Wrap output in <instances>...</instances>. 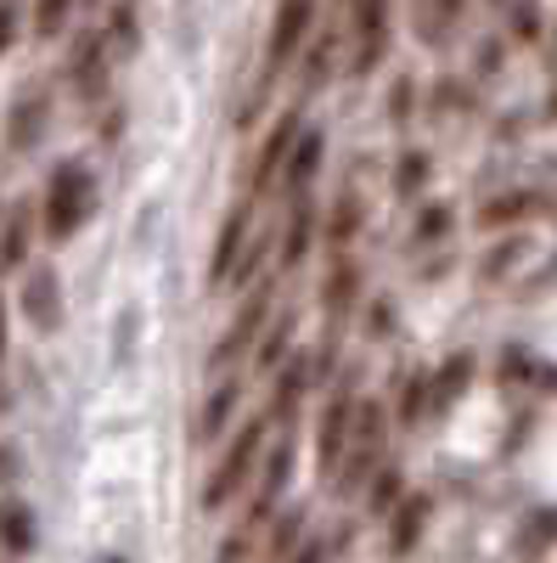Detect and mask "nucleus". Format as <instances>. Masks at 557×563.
Returning a JSON list of instances; mask_svg holds the SVG:
<instances>
[{
    "label": "nucleus",
    "mask_w": 557,
    "mask_h": 563,
    "mask_svg": "<svg viewBox=\"0 0 557 563\" xmlns=\"http://www.w3.org/2000/svg\"><path fill=\"white\" fill-rule=\"evenodd\" d=\"M34 214H40V238L52 249L74 243L90 225V214H97V169L85 158H57L52 175H45V192H40Z\"/></svg>",
    "instance_id": "1"
},
{
    "label": "nucleus",
    "mask_w": 557,
    "mask_h": 563,
    "mask_svg": "<svg viewBox=\"0 0 557 563\" xmlns=\"http://www.w3.org/2000/svg\"><path fill=\"white\" fill-rule=\"evenodd\" d=\"M265 445H270V417H243L237 434L225 440L220 462L209 467V479H203V512H225L231 501H237L259 479Z\"/></svg>",
    "instance_id": "2"
},
{
    "label": "nucleus",
    "mask_w": 557,
    "mask_h": 563,
    "mask_svg": "<svg viewBox=\"0 0 557 563\" xmlns=\"http://www.w3.org/2000/svg\"><path fill=\"white\" fill-rule=\"evenodd\" d=\"M270 316H276V276H265L259 288H248V299L237 305V316H231L225 333L214 339V350H209V372H214V378H220L225 366H237V361L254 355V344L265 339Z\"/></svg>",
    "instance_id": "3"
},
{
    "label": "nucleus",
    "mask_w": 557,
    "mask_h": 563,
    "mask_svg": "<svg viewBox=\"0 0 557 563\" xmlns=\"http://www.w3.org/2000/svg\"><path fill=\"white\" fill-rule=\"evenodd\" d=\"M383 440H389V411H383V400H360V406H355V422H349V451H344V467H338V479H333V490H338V496H355L371 474H378V462H383Z\"/></svg>",
    "instance_id": "4"
},
{
    "label": "nucleus",
    "mask_w": 557,
    "mask_h": 563,
    "mask_svg": "<svg viewBox=\"0 0 557 563\" xmlns=\"http://www.w3.org/2000/svg\"><path fill=\"white\" fill-rule=\"evenodd\" d=\"M52 108H57V97H52V79L45 74H29L12 90V102H7V153L12 158L40 153V141L52 135Z\"/></svg>",
    "instance_id": "5"
},
{
    "label": "nucleus",
    "mask_w": 557,
    "mask_h": 563,
    "mask_svg": "<svg viewBox=\"0 0 557 563\" xmlns=\"http://www.w3.org/2000/svg\"><path fill=\"white\" fill-rule=\"evenodd\" d=\"M68 85L85 108H102L108 102V85H113V52L102 29H79L68 45Z\"/></svg>",
    "instance_id": "6"
},
{
    "label": "nucleus",
    "mask_w": 557,
    "mask_h": 563,
    "mask_svg": "<svg viewBox=\"0 0 557 563\" xmlns=\"http://www.w3.org/2000/svg\"><path fill=\"white\" fill-rule=\"evenodd\" d=\"M355 406H360V395H355V384H349V378H338V384H333V395L321 400V422H315V467H321L327 479H338V467H344Z\"/></svg>",
    "instance_id": "7"
},
{
    "label": "nucleus",
    "mask_w": 557,
    "mask_h": 563,
    "mask_svg": "<svg viewBox=\"0 0 557 563\" xmlns=\"http://www.w3.org/2000/svg\"><path fill=\"white\" fill-rule=\"evenodd\" d=\"M315 12H321V0H276V18L265 34V68L270 74L293 68V57L304 52V40L315 29Z\"/></svg>",
    "instance_id": "8"
},
{
    "label": "nucleus",
    "mask_w": 557,
    "mask_h": 563,
    "mask_svg": "<svg viewBox=\"0 0 557 563\" xmlns=\"http://www.w3.org/2000/svg\"><path fill=\"white\" fill-rule=\"evenodd\" d=\"M349 29H355V52H349V74H371L389 52V0H349Z\"/></svg>",
    "instance_id": "9"
},
{
    "label": "nucleus",
    "mask_w": 557,
    "mask_h": 563,
    "mask_svg": "<svg viewBox=\"0 0 557 563\" xmlns=\"http://www.w3.org/2000/svg\"><path fill=\"white\" fill-rule=\"evenodd\" d=\"M23 316L34 333H57L63 327V276L57 265H29L23 271Z\"/></svg>",
    "instance_id": "10"
},
{
    "label": "nucleus",
    "mask_w": 557,
    "mask_h": 563,
    "mask_svg": "<svg viewBox=\"0 0 557 563\" xmlns=\"http://www.w3.org/2000/svg\"><path fill=\"white\" fill-rule=\"evenodd\" d=\"M299 130H304V113H299V108H288L282 119L265 130L259 158H254V192H270V180L282 175V164H288V153H293V141H299Z\"/></svg>",
    "instance_id": "11"
},
{
    "label": "nucleus",
    "mask_w": 557,
    "mask_h": 563,
    "mask_svg": "<svg viewBox=\"0 0 557 563\" xmlns=\"http://www.w3.org/2000/svg\"><path fill=\"white\" fill-rule=\"evenodd\" d=\"M237 411H243V378H220V384L203 395V411H198L192 440H198V445L225 440V434H231V422H237Z\"/></svg>",
    "instance_id": "12"
},
{
    "label": "nucleus",
    "mask_w": 557,
    "mask_h": 563,
    "mask_svg": "<svg viewBox=\"0 0 557 563\" xmlns=\"http://www.w3.org/2000/svg\"><path fill=\"white\" fill-rule=\"evenodd\" d=\"M321 158H327V130H310V124H304L299 141H293V153H288V164H282V175H276L293 203L310 192V180L321 175Z\"/></svg>",
    "instance_id": "13"
},
{
    "label": "nucleus",
    "mask_w": 557,
    "mask_h": 563,
    "mask_svg": "<svg viewBox=\"0 0 557 563\" xmlns=\"http://www.w3.org/2000/svg\"><path fill=\"white\" fill-rule=\"evenodd\" d=\"M34 231H40V214H34L29 198H18L7 214H0V271H23V265H29Z\"/></svg>",
    "instance_id": "14"
},
{
    "label": "nucleus",
    "mask_w": 557,
    "mask_h": 563,
    "mask_svg": "<svg viewBox=\"0 0 557 563\" xmlns=\"http://www.w3.org/2000/svg\"><path fill=\"white\" fill-rule=\"evenodd\" d=\"M243 249H248V209H231L220 220V231H214V254H209V282H214V288H225V282H231Z\"/></svg>",
    "instance_id": "15"
},
{
    "label": "nucleus",
    "mask_w": 557,
    "mask_h": 563,
    "mask_svg": "<svg viewBox=\"0 0 557 563\" xmlns=\"http://www.w3.org/2000/svg\"><path fill=\"white\" fill-rule=\"evenodd\" d=\"M310 355H288L282 366H276V389H270V422H293L299 417V400H304V389L315 384L310 378Z\"/></svg>",
    "instance_id": "16"
},
{
    "label": "nucleus",
    "mask_w": 557,
    "mask_h": 563,
    "mask_svg": "<svg viewBox=\"0 0 557 563\" xmlns=\"http://www.w3.org/2000/svg\"><path fill=\"white\" fill-rule=\"evenodd\" d=\"M428 512H434V501H428L423 490H416V496H400V507L389 512V552H394V558H405L416 541H423Z\"/></svg>",
    "instance_id": "17"
},
{
    "label": "nucleus",
    "mask_w": 557,
    "mask_h": 563,
    "mask_svg": "<svg viewBox=\"0 0 557 563\" xmlns=\"http://www.w3.org/2000/svg\"><path fill=\"white\" fill-rule=\"evenodd\" d=\"M411 18H416V23H411V29H416V40L439 52V45H450V40H456V29H461V0H416Z\"/></svg>",
    "instance_id": "18"
},
{
    "label": "nucleus",
    "mask_w": 557,
    "mask_h": 563,
    "mask_svg": "<svg viewBox=\"0 0 557 563\" xmlns=\"http://www.w3.org/2000/svg\"><path fill=\"white\" fill-rule=\"evenodd\" d=\"M34 541H40V530H34V507L18 501V496H0V552H7V558H29Z\"/></svg>",
    "instance_id": "19"
},
{
    "label": "nucleus",
    "mask_w": 557,
    "mask_h": 563,
    "mask_svg": "<svg viewBox=\"0 0 557 563\" xmlns=\"http://www.w3.org/2000/svg\"><path fill=\"white\" fill-rule=\"evenodd\" d=\"M355 299H360V265H355L349 254H338V260H333V271L321 276V310H327V316L338 321V316H349V310H355Z\"/></svg>",
    "instance_id": "20"
},
{
    "label": "nucleus",
    "mask_w": 557,
    "mask_h": 563,
    "mask_svg": "<svg viewBox=\"0 0 557 563\" xmlns=\"http://www.w3.org/2000/svg\"><path fill=\"white\" fill-rule=\"evenodd\" d=\"M315 225H321V214H315V203L310 198H299L293 209H288V225H282V271H299L304 265V254H310V243H315Z\"/></svg>",
    "instance_id": "21"
},
{
    "label": "nucleus",
    "mask_w": 557,
    "mask_h": 563,
    "mask_svg": "<svg viewBox=\"0 0 557 563\" xmlns=\"http://www.w3.org/2000/svg\"><path fill=\"white\" fill-rule=\"evenodd\" d=\"M293 310H282V316H270V327H265V339L254 344V372H265V378H270V372L276 366H282L288 355H293Z\"/></svg>",
    "instance_id": "22"
},
{
    "label": "nucleus",
    "mask_w": 557,
    "mask_h": 563,
    "mask_svg": "<svg viewBox=\"0 0 557 563\" xmlns=\"http://www.w3.org/2000/svg\"><path fill=\"white\" fill-rule=\"evenodd\" d=\"M102 40H108V52L119 45L124 57H130V52H142V23H135V0H113V12H108V29H102Z\"/></svg>",
    "instance_id": "23"
},
{
    "label": "nucleus",
    "mask_w": 557,
    "mask_h": 563,
    "mask_svg": "<svg viewBox=\"0 0 557 563\" xmlns=\"http://www.w3.org/2000/svg\"><path fill=\"white\" fill-rule=\"evenodd\" d=\"M74 23V0H34L29 7V34L34 40H63Z\"/></svg>",
    "instance_id": "24"
},
{
    "label": "nucleus",
    "mask_w": 557,
    "mask_h": 563,
    "mask_svg": "<svg viewBox=\"0 0 557 563\" xmlns=\"http://www.w3.org/2000/svg\"><path fill=\"white\" fill-rule=\"evenodd\" d=\"M468 378H474V355H450L434 378H428V395H434V406H450L461 389H468Z\"/></svg>",
    "instance_id": "25"
},
{
    "label": "nucleus",
    "mask_w": 557,
    "mask_h": 563,
    "mask_svg": "<svg viewBox=\"0 0 557 563\" xmlns=\"http://www.w3.org/2000/svg\"><path fill=\"white\" fill-rule=\"evenodd\" d=\"M299 536H304V507H282V519L270 530V547H265V563H288L299 552Z\"/></svg>",
    "instance_id": "26"
},
{
    "label": "nucleus",
    "mask_w": 557,
    "mask_h": 563,
    "mask_svg": "<svg viewBox=\"0 0 557 563\" xmlns=\"http://www.w3.org/2000/svg\"><path fill=\"white\" fill-rule=\"evenodd\" d=\"M400 474H394V467H378V474H371L366 479V512H371V519H389V512L400 507Z\"/></svg>",
    "instance_id": "27"
},
{
    "label": "nucleus",
    "mask_w": 557,
    "mask_h": 563,
    "mask_svg": "<svg viewBox=\"0 0 557 563\" xmlns=\"http://www.w3.org/2000/svg\"><path fill=\"white\" fill-rule=\"evenodd\" d=\"M428 175H434V164H428V153H400V164H394V192L400 198H416L428 186Z\"/></svg>",
    "instance_id": "28"
},
{
    "label": "nucleus",
    "mask_w": 557,
    "mask_h": 563,
    "mask_svg": "<svg viewBox=\"0 0 557 563\" xmlns=\"http://www.w3.org/2000/svg\"><path fill=\"white\" fill-rule=\"evenodd\" d=\"M423 406H434V395H428V372H405V384H400V422L411 429V422H423Z\"/></svg>",
    "instance_id": "29"
},
{
    "label": "nucleus",
    "mask_w": 557,
    "mask_h": 563,
    "mask_svg": "<svg viewBox=\"0 0 557 563\" xmlns=\"http://www.w3.org/2000/svg\"><path fill=\"white\" fill-rule=\"evenodd\" d=\"M355 231H360V203H355V192H344L338 209H333V220H327V243L344 254V249L355 243Z\"/></svg>",
    "instance_id": "30"
},
{
    "label": "nucleus",
    "mask_w": 557,
    "mask_h": 563,
    "mask_svg": "<svg viewBox=\"0 0 557 563\" xmlns=\"http://www.w3.org/2000/svg\"><path fill=\"white\" fill-rule=\"evenodd\" d=\"M530 209H535V198H530V192H506L501 203H484V214H479V220H484V225H506V220H524Z\"/></svg>",
    "instance_id": "31"
},
{
    "label": "nucleus",
    "mask_w": 557,
    "mask_h": 563,
    "mask_svg": "<svg viewBox=\"0 0 557 563\" xmlns=\"http://www.w3.org/2000/svg\"><path fill=\"white\" fill-rule=\"evenodd\" d=\"M23 18H29L23 0H0V57H7L12 45L23 40Z\"/></svg>",
    "instance_id": "32"
},
{
    "label": "nucleus",
    "mask_w": 557,
    "mask_h": 563,
    "mask_svg": "<svg viewBox=\"0 0 557 563\" xmlns=\"http://www.w3.org/2000/svg\"><path fill=\"white\" fill-rule=\"evenodd\" d=\"M513 34L519 40H541V7L535 0H513Z\"/></svg>",
    "instance_id": "33"
},
{
    "label": "nucleus",
    "mask_w": 557,
    "mask_h": 563,
    "mask_svg": "<svg viewBox=\"0 0 557 563\" xmlns=\"http://www.w3.org/2000/svg\"><path fill=\"white\" fill-rule=\"evenodd\" d=\"M416 113V79H394V97H389V119L405 124Z\"/></svg>",
    "instance_id": "34"
},
{
    "label": "nucleus",
    "mask_w": 557,
    "mask_h": 563,
    "mask_svg": "<svg viewBox=\"0 0 557 563\" xmlns=\"http://www.w3.org/2000/svg\"><path fill=\"white\" fill-rule=\"evenodd\" d=\"M445 231H450V209H445V203L423 209V220H416V238H423V243H439Z\"/></svg>",
    "instance_id": "35"
},
{
    "label": "nucleus",
    "mask_w": 557,
    "mask_h": 563,
    "mask_svg": "<svg viewBox=\"0 0 557 563\" xmlns=\"http://www.w3.org/2000/svg\"><path fill=\"white\" fill-rule=\"evenodd\" d=\"M248 552H254V530H237V536L220 541V558L214 563H248Z\"/></svg>",
    "instance_id": "36"
},
{
    "label": "nucleus",
    "mask_w": 557,
    "mask_h": 563,
    "mask_svg": "<svg viewBox=\"0 0 557 563\" xmlns=\"http://www.w3.org/2000/svg\"><path fill=\"white\" fill-rule=\"evenodd\" d=\"M288 563H327V541H315V536H310V541H299V552H293Z\"/></svg>",
    "instance_id": "37"
},
{
    "label": "nucleus",
    "mask_w": 557,
    "mask_h": 563,
    "mask_svg": "<svg viewBox=\"0 0 557 563\" xmlns=\"http://www.w3.org/2000/svg\"><path fill=\"white\" fill-rule=\"evenodd\" d=\"M18 462H23V456H18V445L0 440V485H12V479H18Z\"/></svg>",
    "instance_id": "38"
},
{
    "label": "nucleus",
    "mask_w": 557,
    "mask_h": 563,
    "mask_svg": "<svg viewBox=\"0 0 557 563\" xmlns=\"http://www.w3.org/2000/svg\"><path fill=\"white\" fill-rule=\"evenodd\" d=\"M7 344H12V316H7V294H0V361H7Z\"/></svg>",
    "instance_id": "39"
},
{
    "label": "nucleus",
    "mask_w": 557,
    "mask_h": 563,
    "mask_svg": "<svg viewBox=\"0 0 557 563\" xmlns=\"http://www.w3.org/2000/svg\"><path fill=\"white\" fill-rule=\"evenodd\" d=\"M7 406H12V395H7V389H0V417H7Z\"/></svg>",
    "instance_id": "40"
},
{
    "label": "nucleus",
    "mask_w": 557,
    "mask_h": 563,
    "mask_svg": "<svg viewBox=\"0 0 557 563\" xmlns=\"http://www.w3.org/2000/svg\"><path fill=\"white\" fill-rule=\"evenodd\" d=\"M102 563H124V558H102Z\"/></svg>",
    "instance_id": "41"
},
{
    "label": "nucleus",
    "mask_w": 557,
    "mask_h": 563,
    "mask_svg": "<svg viewBox=\"0 0 557 563\" xmlns=\"http://www.w3.org/2000/svg\"><path fill=\"white\" fill-rule=\"evenodd\" d=\"M0 214H7V203H0Z\"/></svg>",
    "instance_id": "42"
},
{
    "label": "nucleus",
    "mask_w": 557,
    "mask_h": 563,
    "mask_svg": "<svg viewBox=\"0 0 557 563\" xmlns=\"http://www.w3.org/2000/svg\"><path fill=\"white\" fill-rule=\"evenodd\" d=\"M90 7H97V0H90Z\"/></svg>",
    "instance_id": "43"
}]
</instances>
